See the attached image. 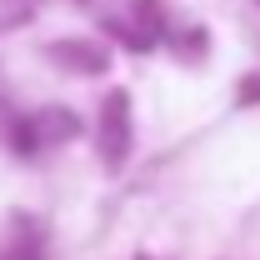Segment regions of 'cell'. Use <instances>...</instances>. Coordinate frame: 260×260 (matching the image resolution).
<instances>
[{
    "label": "cell",
    "mask_w": 260,
    "mask_h": 260,
    "mask_svg": "<svg viewBox=\"0 0 260 260\" xmlns=\"http://www.w3.org/2000/svg\"><path fill=\"white\" fill-rule=\"evenodd\" d=\"M240 95H245V100H260V85H245V90H240Z\"/></svg>",
    "instance_id": "obj_5"
},
{
    "label": "cell",
    "mask_w": 260,
    "mask_h": 260,
    "mask_svg": "<svg viewBox=\"0 0 260 260\" xmlns=\"http://www.w3.org/2000/svg\"><path fill=\"white\" fill-rule=\"evenodd\" d=\"M50 60L70 65V70H80V75H100L110 55H105L100 45H90V40H55V45H50Z\"/></svg>",
    "instance_id": "obj_2"
},
{
    "label": "cell",
    "mask_w": 260,
    "mask_h": 260,
    "mask_svg": "<svg viewBox=\"0 0 260 260\" xmlns=\"http://www.w3.org/2000/svg\"><path fill=\"white\" fill-rule=\"evenodd\" d=\"M35 15V0H0V30H15Z\"/></svg>",
    "instance_id": "obj_4"
},
{
    "label": "cell",
    "mask_w": 260,
    "mask_h": 260,
    "mask_svg": "<svg viewBox=\"0 0 260 260\" xmlns=\"http://www.w3.org/2000/svg\"><path fill=\"white\" fill-rule=\"evenodd\" d=\"M75 115H65V110H50V115H40L35 120V130H25V145H35V140H70L75 135Z\"/></svg>",
    "instance_id": "obj_3"
},
{
    "label": "cell",
    "mask_w": 260,
    "mask_h": 260,
    "mask_svg": "<svg viewBox=\"0 0 260 260\" xmlns=\"http://www.w3.org/2000/svg\"><path fill=\"white\" fill-rule=\"evenodd\" d=\"M100 150H105V165H120L130 150V95L115 90L100 105Z\"/></svg>",
    "instance_id": "obj_1"
}]
</instances>
